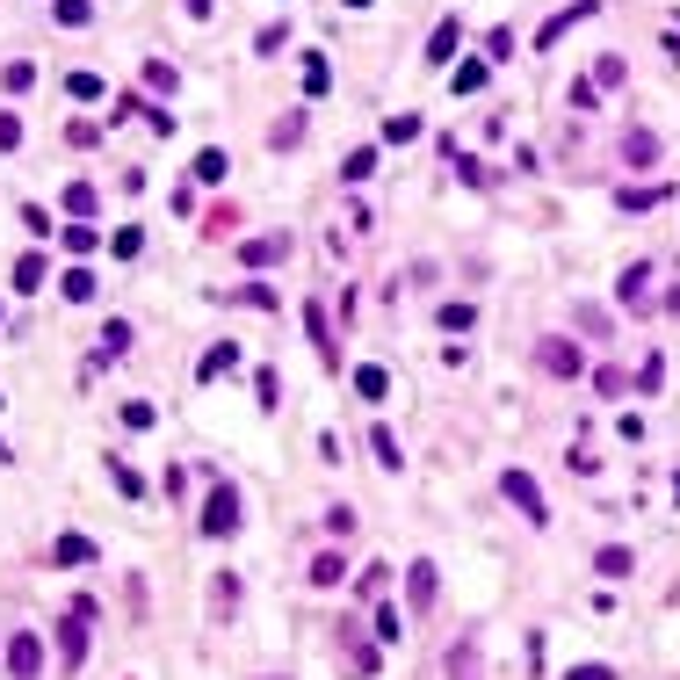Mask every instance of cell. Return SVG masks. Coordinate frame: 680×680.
Masks as SVG:
<instances>
[{
	"instance_id": "21",
	"label": "cell",
	"mask_w": 680,
	"mask_h": 680,
	"mask_svg": "<svg viewBox=\"0 0 680 680\" xmlns=\"http://www.w3.org/2000/svg\"><path fill=\"white\" fill-rule=\"evenodd\" d=\"M0 87H8V95H29V87H37V66H29V58H15V66L0 73Z\"/></svg>"
},
{
	"instance_id": "18",
	"label": "cell",
	"mask_w": 680,
	"mask_h": 680,
	"mask_svg": "<svg viewBox=\"0 0 680 680\" xmlns=\"http://www.w3.org/2000/svg\"><path fill=\"white\" fill-rule=\"evenodd\" d=\"M355 391L369 398V406H377V398L391 391V377H384V369H377V362H362V369H355Z\"/></svg>"
},
{
	"instance_id": "34",
	"label": "cell",
	"mask_w": 680,
	"mask_h": 680,
	"mask_svg": "<svg viewBox=\"0 0 680 680\" xmlns=\"http://www.w3.org/2000/svg\"><path fill=\"white\" fill-rule=\"evenodd\" d=\"M507 51H514V29H507V22L485 29V58H507Z\"/></svg>"
},
{
	"instance_id": "15",
	"label": "cell",
	"mask_w": 680,
	"mask_h": 680,
	"mask_svg": "<svg viewBox=\"0 0 680 680\" xmlns=\"http://www.w3.org/2000/svg\"><path fill=\"white\" fill-rule=\"evenodd\" d=\"M586 15H594V0H579V8H565V15H550L536 44H558V37H565V29H572V22H586Z\"/></svg>"
},
{
	"instance_id": "33",
	"label": "cell",
	"mask_w": 680,
	"mask_h": 680,
	"mask_svg": "<svg viewBox=\"0 0 680 680\" xmlns=\"http://www.w3.org/2000/svg\"><path fill=\"white\" fill-rule=\"evenodd\" d=\"M283 44H290V29H283V22H275V29H261V37H254V51H261V58H275Z\"/></svg>"
},
{
	"instance_id": "16",
	"label": "cell",
	"mask_w": 680,
	"mask_h": 680,
	"mask_svg": "<svg viewBox=\"0 0 680 680\" xmlns=\"http://www.w3.org/2000/svg\"><path fill=\"white\" fill-rule=\"evenodd\" d=\"M630 565H637V558H630L623 543H608L601 558H594V572H601V579H630Z\"/></svg>"
},
{
	"instance_id": "22",
	"label": "cell",
	"mask_w": 680,
	"mask_h": 680,
	"mask_svg": "<svg viewBox=\"0 0 680 680\" xmlns=\"http://www.w3.org/2000/svg\"><path fill=\"white\" fill-rule=\"evenodd\" d=\"M369 167H377V152H369V145H355L348 160H340V181H369Z\"/></svg>"
},
{
	"instance_id": "45",
	"label": "cell",
	"mask_w": 680,
	"mask_h": 680,
	"mask_svg": "<svg viewBox=\"0 0 680 680\" xmlns=\"http://www.w3.org/2000/svg\"><path fill=\"white\" fill-rule=\"evenodd\" d=\"M181 8H189V15H210V0H181Z\"/></svg>"
},
{
	"instance_id": "29",
	"label": "cell",
	"mask_w": 680,
	"mask_h": 680,
	"mask_svg": "<svg viewBox=\"0 0 680 680\" xmlns=\"http://www.w3.org/2000/svg\"><path fill=\"white\" fill-rule=\"evenodd\" d=\"M109 478H116V485H123V492H131V500H145V478H138V471H131V463H116V456H109Z\"/></svg>"
},
{
	"instance_id": "25",
	"label": "cell",
	"mask_w": 680,
	"mask_h": 680,
	"mask_svg": "<svg viewBox=\"0 0 680 680\" xmlns=\"http://www.w3.org/2000/svg\"><path fill=\"white\" fill-rule=\"evenodd\" d=\"M478 87H485V58H463L456 66V95H478Z\"/></svg>"
},
{
	"instance_id": "12",
	"label": "cell",
	"mask_w": 680,
	"mask_h": 680,
	"mask_svg": "<svg viewBox=\"0 0 680 680\" xmlns=\"http://www.w3.org/2000/svg\"><path fill=\"white\" fill-rule=\"evenodd\" d=\"M304 333H312V348H319V355L333 362V326H326V304H319V297L304 304Z\"/></svg>"
},
{
	"instance_id": "17",
	"label": "cell",
	"mask_w": 680,
	"mask_h": 680,
	"mask_svg": "<svg viewBox=\"0 0 680 680\" xmlns=\"http://www.w3.org/2000/svg\"><path fill=\"white\" fill-rule=\"evenodd\" d=\"M66 210H73V218H95V210H102L95 181H73V189H66Z\"/></svg>"
},
{
	"instance_id": "43",
	"label": "cell",
	"mask_w": 680,
	"mask_h": 680,
	"mask_svg": "<svg viewBox=\"0 0 680 680\" xmlns=\"http://www.w3.org/2000/svg\"><path fill=\"white\" fill-rule=\"evenodd\" d=\"M15 145H22V123H15L8 109H0V152H15Z\"/></svg>"
},
{
	"instance_id": "37",
	"label": "cell",
	"mask_w": 680,
	"mask_h": 680,
	"mask_svg": "<svg viewBox=\"0 0 680 680\" xmlns=\"http://www.w3.org/2000/svg\"><path fill=\"white\" fill-rule=\"evenodd\" d=\"M239 304H254V312H275V290H268V283H246Z\"/></svg>"
},
{
	"instance_id": "31",
	"label": "cell",
	"mask_w": 680,
	"mask_h": 680,
	"mask_svg": "<svg viewBox=\"0 0 680 680\" xmlns=\"http://www.w3.org/2000/svg\"><path fill=\"white\" fill-rule=\"evenodd\" d=\"M268 138H275V145H297V138H304V109H290V116H283V123H275V131H268Z\"/></svg>"
},
{
	"instance_id": "30",
	"label": "cell",
	"mask_w": 680,
	"mask_h": 680,
	"mask_svg": "<svg viewBox=\"0 0 680 680\" xmlns=\"http://www.w3.org/2000/svg\"><path fill=\"white\" fill-rule=\"evenodd\" d=\"M471 666H478V644H471V637H463V644H456V652H449V673H456V680H471Z\"/></svg>"
},
{
	"instance_id": "4",
	"label": "cell",
	"mask_w": 680,
	"mask_h": 680,
	"mask_svg": "<svg viewBox=\"0 0 680 680\" xmlns=\"http://www.w3.org/2000/svg\"><path fill=\"white\" fill-rule=\"evenodd\" d=\"M8 673H15V680H37V673H44V637H37V630H15V637H8Z\"/></svg>"
},
{
	"instance_id": "8",
	"label": "cell",
	"mask_w": 680,
	"mask_h": 680,
	"mask_svg": "<svg viewBox=\"0 0 680 680\" xmlns=\"http://www.w3.org/2000/svg\"><path fill=\"white\" fill-rule=\"evenodd\" d=\"M536 362L550 369V377H579V348H572V340H543Z\"/></svg>"
},
{
	"instance_id": "36",
	"label": "cell",
	"mask_w": 680,
	"mask_h": 680,
	"mask_svg": "<svg viewBox=\"0 0 680 680\" xmlns=\"http://www.w3.org/2000/svg\"><path fill=\"white\" fill-rule=\"evenodd\" d=\"M478 312H471V304H442V333H463V326H471Z\"/></svg>"
},
{
	"instance_id": "23",
	"label": "cell",
	"mask_w": 680,
	"mask_h": 680,
	"mask_svg": "<svg viewBox=\"0 0 680 680\" xmlns=\"http://www.w3.org/2000/svg\"><path fill=\"white\" fill-rule=\"evenodd\" d=\"M15 290H44V254H22L15 261Z\"/></svg>"
},
{
	"instance_id": "6",
	"label": "cell",
	"mask_w": 680,
	"mask_h": 680,
	"mask_svg": "<svg viewBox=\"0 0 680 680\" xmlns=\"http://www.w3.org/2000/svg\"><path fill=\"white\" fill-rule=\"evenodd\" d=\"M239 261H246V268H275V261H290V232H261V239H246V246H239Z\"/></svg>"
},
{
	"instance_id": "10",
	"label": "cell",
	"mask_w": 680,
	"mask_h": 680,
	"mask_svg": "<svg viewBox=\"0 0 680 680\" xmlns=\"http://www.w3.org/2000/svg\"><path fill=\"white\" fill-rule=\"evenodd\" d=\"M225 369H239V348H232V340H218V348H203V362H196V377H203V384H218Z\"/></svg>"
},
{
	"instance_id": "38",
	"label": "cell",
	"mask_w": 680,
	"mask_h": 680,
	"mask_svg": "<svg viewBox=\"0 0 680 680\" xmlns=\"http://www.w3.org/2000/svg\"><path fill=\"white\" fill-rule=\"evenodd\" d=\"M652 203H666V189H623V210H652Z\"/></svg>"
},
{
	"instance_id": "9",
	"label": "cell",
	"mask_w": 680,
	"mask_h": 680,
	"mask_svg": "<svg viewBox=\"0 0 680 680\" xmlns=\"http://www.w3.org/2000/svg\"><path fill=\"white\" fill-rule=\"evenodd\" d=\"M95 558H102V550L87 543V536H58V543H51V565H66V572H73V565H95Z\"/></svg>"
},
{
	"instance_id": "14",
	"label": "cell",
	"mask_w": 680,
	"mask_h": 680,
	"mask_svg": "<svg viewBox=\"0 0 680 680\" xmlns=\"http://www.w3.org/2000/svg\"><path fill=\"white\" fill-rule=\"evenodd\" d=\"M348 579V558H340V550H319L312 558V586H340Z\"/></svg>"
},
{
	"instance_id": "44",
	"label": "cell",
	"mask_w": 680,
	"mask_h": 680,
	"mask_svg": "<svg viewBox=\"0 0 680 680\" xmlns=\"http://www.w3.org/2000/svg\"><path fill=\"white\" fill-rule=\"evenodd\" d=\"M565 680H615V673H608V666H572Z\"/></svg>"
},
{
	"instance_id": "5",
	"label": "cell",
	"mask_w": 680,
	"mask_h": 680,
	"mask_svg": "<svg viewBox=\"0 0 680 680\" xmlns=\"http://www.w3.org/2000/svg\"><path fill=\"white\" fill-rule=\"evenodd\" d=\"M435 594H442V572H435V558H413V572H406V601L427 615V608H435Z\"/></svg>"
},
{
	"instance_id": "13",
	"label": "cell",
	"mask_w": 680,
	"mask_h": 680,
	"mask_svg": "<svg viewBox=\"0 0 680 680\" xmlns=\"http://www.w3.org/2000/svg\"><path fill=\"white\" fill-rule=\"evenodd\" d=\"M623 160H630V167H652V160H659V138L644 131V123H637V131L623 138Z\"/></svg>"
},
{
	"instance_id": "24",
	"label": "cell",
	"mask_w": 680,
	"mask_h": 680,
	"mask_svg": "<svg viewBox=\"0 0 680 680\" xmlns=\"http://www.w3.org/2000/svg\"><path fill=\"white\" fill-rule=\"evenodd\" d=\"M58 290H66L73 304H87V297H95V268H66V283H58Z\"/></svg>"
},
{
	"instance_id": "27",
	"label": "cell",
	"mask_w": 680,
	"mask_h": 680,
	"mask_svg": "<svg viewBox=\"0 0 680 680\" xmlns=\"http://www.w3.org/2000/svg\"><path fill=\"white\" fill-rule=\"evenodd\" d=\"M145 87H152V95H174V66H160V58H145Z\"/></svg>"
},
{
	"instance_id": "28",
	"label": "cell",
	"mask_w": 680,
	"mask_h": 680,
	"mask_svg": "<svg viewBox=\"0 0 680 680\" xmlns=\"http://www.w3.org/2000/svg\"><path fill=\"white\" fill-rule=\"evenodd\" d=\"M138 246H145V232H138V225H123V232L109 239V254H116V261H131V254H138Z\"/></svg>"
},
{
	"instance_id": "46",
	"label": "cell",
	"mask_w": 680,
	"mask_h": 680,
	"mask_svg": "<svg viewBox=\"0 0 680 680\" xmlns=\"http://www.w3.org/2000/svg\"><path fill=\"white\" fill-rule=\"evenodd\" d=\"M348 8H369V0H348Z\"/></svg>"
},
{
	"instance_id": "42",
	"label": "cell",
	"mask_w": 680,
	"mask_h": 680,
	"mask_svg": "<svg viewBox=\"0 0 680 680\" xmlns=\"http://www.w3.org/2000/svg\"><path fill=\"white\" fill-rule=\"evenodd\" d=\"M254 391H261V406H275V398H283V377H275V369H261Z\"/></svg>"
},
{
	"instance_id": "26",
	"label": "cell",
	"mask_w": 680,
	"mask_h": 680,
	"mask_svg": "<svg viewBox=\"0 0 680 680\" xmlns=\"http://www.w3.org/2000/svg\"><path fill=\"white\" fill-rule=\"evenodd\" d=\"M51 15H58V22H66V29H80L87 15H95V0H51Z\"/></svg>"
},
{
	"instance_id": "3",
	"label": "cell",
	"mask_w": 680,
	"mask_h": 680,
	"mask_svg": "<svg viewBox=\"0 0 680 680\" xmlns=\"http://www.w3.org/2000/svg\"><path fill=\"white\" fill-rule=\"evenodd\" d=\"M239 529V492L232 485H210V500H203V536H232Z\"/></svg>"
},
{
	"instance_id": "41",
	"label": "cell",
	"mask_w": 680,
	"mask_h": 680,
	"mask_svg": "<svg viewBox=\"0 0 680 680\" xmlns=\"http://www.w3.org/2000/svg\"><path fill=\"white\" fill-rule=\"evenodd\" d=\"M102 333H109V340H102V348H109V355H123V348H131V326H123V319H109Z\"/></svg>"
},
{
	"instance_id": "40",
	"label": "cell",
	"mask_w": 680,
	"mask_h": 680,
	"mask_svg": "<svg viewBox=\"0 0 680 680\" xmlns=\"http://www.w3.org/2000/svg\"><path fill=\"white\" fill-rule=\"evenodd\" d=\"M66 87H73V95H80V102H102V80H95V73H73Z\"/></svg>"
},
{
	"instance_id": "2",
	"label": "cell",
	"mask_w": 680,
	"mask_h": 680,
	"mask_svg": "<svg viewBox=\"0 0 680 680\" xmlns=\"http://www.w3.org/2000/svg\"><path fill=\"white\" fill-rule=\"evenodd\" d=\"M500 492H507L514 507H521V521H536V529L550 521V507H543V485H536L529 471H500Z\"/></svg>"
},
{
	"instance_id": "19",
	"label": "cell",
	"mask_w": 680,
	"mask_h": 680,
	"mask_svg": "<svg viewBox=\"0 0 680 680\" xmlns=\"http://www.w3.org/2000/svg\"><path fill=\"white\" fill-rule=\"evenodd\" d=\"M225 167H232L225 145H203V152H196V181H225Z\"/></svg>"
},
{
	"instance_id": "11",
	"label": "cell",
	"mask_w": 680,
	"mask_h": 680,
	"mask_svg": "<svg viewBox=\"0 0 680 680\" xmlns=\"http://www.w3.org/2000/svg\"><path fill=\"white\" fill-rule=\"evenodd\" d=\"M644 297H652V268L630 261V268H623V304H630V312H644Z\"/></svg>"
},
{
	"instance_id": "32",
	"label": "cell",
	"mask_w": 680,
	"mask_h": 680,
	"mask_svg": "<svg viewBox=\"0 0 680 680\" xmlns=\"http://www.w3.org/2000/svg\"><path fill=\"white\" fill-rule=\"evenodd\" d=\"M326 80H333L326 58H304V95H326Z\"/></svg>"
},
{
	"instance_id": "7",
	"label": "cell",
	"mask_w": 680,
	"mask_h": 680,
	"mask_svg": "<svg viewBox=\"0 0 680 680\" xmlns=\"http://www.w3.org/2000/svg\"><path fill=\"white\" fill-rule=\"evenodd\" d=\"M456 51H463V22L449 15V22H435V37H427V66H449Z\"/></svg>"
},
{
	"instance_id": "39",
	"label": "cell",
	"mask_w": 680,
	"mask_h": 680,
	"mask_svg": "<svg viewBox=\"0 0 680 680\" xmlns=\"http://www.w3.org/2000/svg\"><path fill=\"white\" fill-rule=\"evenodd\" d=\"M659 377H666V362H659V355H644V369H637V391H659Z\"/></svg>"
},
{
	"instance_id": "20",
	"label": "cell",
	"mask_w": 680,
	"mask_h": 680,
	"mask_svg": "<svg viewBox=\"0 0 680 680\" xmlns=\"http://www.w3.org/2000/svg\"><path fill=\"white\" fill-rule=\"evenodd\" d=\"M369 449H377V463H384V471H398V463H406V449H398V435H391V427H377V435H369Z\"/></svg>"
},
{
	"instance_id": "1",
	"label": "cell",
	"mask_w": 680,
	"mask_h": 680,
	"mask_svg": "<svg viewBox=\"0 0 680 680\" xmlns=\"http://www.w3.org/2000/svg\"><path fill=\"white\" fill-rule=\"evenodd\" d=\"M87 630H95V601H73V615L58 623V659H66V673H80V659H87Z\"/></svg>"
},
{
	"instance_id": "35",
	"label": "cell",
	"mask_w": 680,
	"mask_h": 680,
	"mask_svg": "<svg viewBox=\"0 0 680 680\" xmlns=\"http://www.w3.org/2000/svg\"><path fill=\"white\" fill-rule=\"evenodd\" d=\"M594 87H623V58H615V51H608L601 66H594Z\"/></svg>"
}]
</instances>
